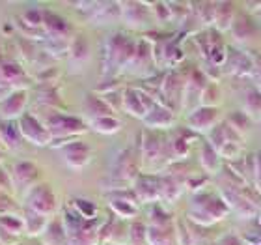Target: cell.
I'll return each instance as SVG.
<instances>
[{
  "mask_svg": "<svg viewBox=\"0 0 261 245\" xmlns=\"http://www.w3.org/2000/svg\"><path fill=\"white\" fill-rule=\"evenodd\" d=\"M24 208L39 213V215H50L56 210V196L47 184L34 185L24 196Z\"/></svg>",
  "mask_w": 261,
  "mask_h": 245,
  "instance_id": "1",
  "label": "cell"
},
{
  "mask_svg": "<svg viewBox=\"0 0 261 245\" xmlns=\"http://www.w3.org/2000/svg\"><path fill=\"white\" fill-rule=\"evenodd\" d=\"M17 122H19V129H21L22 139L30 141L32 144H36V146H45V144H49L50 139H53L50 131L47 129L32 113H24Z\"/></svg>",
  "mask_w": 261,
  "mask_h": 245,
  "instance_id": "2",
  "label": "cell"
},
{
  "mask_svg": "<svg viewBox=\"0 0 261 245\" xmlns=\"http://www.w3.org/2000/svg\"><path fill=\"white\" fill-rule=\"evenodd\" d=\"M47 129L50 131V135L62 137V135H75L81 131L86 129V124L76 118V116L69 115H50L47 118Z\"/></svg>",
  "mask_w": 261,
  "mask_h": 245,
  "instance_id": "3",
  "label": "cell"
},
{
  "mask_svg": "<svg viewBox=\"0 0 261 245\" xmlns=\"http://www.w3.org/2000/svg\"><path fill=\"white\" fill-rule=\"evenodd\" d=\"M28 101V90H15L0 101V118L2 120H19L24 115Z\"/></svg>",
  "mask_w": 261,
  "mask_h": 245,
  "instance_id": "4",
  "label": "cell"
},
{
  "mask_svg": "<svg viewBox=\"0 0 261 245\" xmlns=\"http://www.w3.org/2000/svg\"><path fill=\"white\" fill-rule=\"evenodd\" d=\"M62 158L65 159V163L73 167V169H82L84 165H88V161L92 159V150L88 144L81 141H73L67 142L60 148Z\"/></svg>",
  "mask_w": 261,
  "mask_h": 245,
  "instance_id": "5",
  "label": "cell"
},
{
  "mask_svg": "<svg viewBox=\"0 0 261 245\" xmlns=\"http://www.w3.org/2000/svg\"><path fill=\"white\" fill-rule=\"evenodd\" d=\"M11 180H13V185L15 189H27L34 184L36 176H38V169L34 161H17L11 169ZM32 189V187H30Z\"/></svg>",
  "mask_w": 261,
  "mask_h": 245,
  "instance_id": "6",
  "label": "cell"
},
{
  "mask_svg": "<svg viewBox=\"0 0 261 245\" xmlns=\"http://www.w3.org/2000/svg\"><path fill=\"white\" fill-rule=\"evenodd\" d=\"M0 73L6 81L10 82L13 90H27L24 86L30 84V79L27 77L24 70L13 60H2L0 62Z\"/></svg>",
  "mask_w": 261,
  "mask_h": 245,
  "instance_id": "7",
  "label": "cell"
},
{
  "mask_svg": "<svg viewBox=\"0 0 261 245\" xmlns=\"http://www.w3.org/2000/svg\"><path fill=\"white\" fill-rule=\"evenodd\" d=\"M22 135L17 120H2L0 118V142H4L10 150H17L21 146Z\"/></svg>",
  "mask_w": 261,
  "mask_h": 245,
  "instance_id": "8",
  "label": "cell"
},
{
  "mask_svg": "<svg viewBox=\"0 0 261 245\" xmlns=\"http://www.w3.org/2000/svg\"><path fill=\"white\" fill-rule=\"evenodd\" d=\"M161 195V182L155 180L153 176H138L136 182V196L142 201H155Z\"/></svg>",
  "mask_w": 261,
  "mask_h": 245,
  "instance_id": "9",
  "label": "cell"
},
{
  "mask_svg": "<svg viewBox=\"0 0 261 245\" xmlns=\"http://www.w3.org/2000/svg\"><path fill=\"white\" fill-rule=\"evenodd\" d=\"M22 221H24V232L28 236H38L43 230H47V217L32 212V210L24 208V217H22Z\"/></svg>",
  "mask_w": 261,
  "mask_h": 245,
  "instance_id": "10",
  "label": "cell"
},
{
  "mask_svg": "<svg viewBox=\"0 0 261 245\" xmlns=\"http://www.w3.org/2000/svg\"><path fill=\"white\" fill-rule=\"evenodd\" d=\"M123 107H125V110L129 113V115L133 116H146L147 110L146 107H144V103H142L140 99V92L138 90H127L125 96H123Z\"/></svg>",
  "mask_w": 261,
  "mask_h": 245,
  "instance_id": "11",
  "label": "cell"
},
{
  "mask_svg": "<svg viewBox=\"0 0 261 245\" xmlns=\"http://www.w3.org/2000/svg\"><path fill=\"white\" fill-rule=\"evenodd\" d=\"M92 127L103 135H114L121 129V122L114 116H103V118H97V120L92 122Z\"/></svg>",
  "mask_w": 261,
  "mask_h": 245,
  "instance_id": "12",
  "label": "cell"
},
{
  "mask_svg": "<svg viewBox=\"0 0 261 245\" xmlns=\"http://www.w3.org/2000/svg\"><path fill=\"white\" fill-rule=\"evenodd\" d=\"M43 25L47 27L49 32L56 34V36L67 34V23H65L60 15L53 13V11H43Z\"/></svg>",
  "mask_w": 261,
  "mask_h": 245,
  "instance_id": "13",
  "label": "cell"
},
{
  "mask_svg": "<svg viewBox=\"0 0 261 245\" xmlns=\"http://www.w3.org/2000/svg\"><path fill=\"white\" fill-rule=\"evenodd\" d=\"M146 124L151 127H166L172 124V115L163 107H155L146 115Z\"/></svg>",
  "mask_w": 261,
  "mask_h": 245,
  "instance_id": "14",
  "label": "cell"
},
{
  "mask_svg": "<svg viewBox=\"0 0 261 245\" xmlns=\"http://www.w3.org/2000/svg\"><path fill=\"white\" fill-rule=\"evenodd\" d=\"M86 107H88V113L97 120V118H103V116H110V107L107 101L103 99L95 98V96H88L86 98Z\"/></svg>",
  "mask_w": 261,
  "mask_h": 245,
  "instance_id": "15",
  "label": "cell"
},
{
  "mask_svg": "<svg viewBox=\"0 0 261 245\" xmlns=\"http://www.w3.org/2000/svg\"><path fill=\"white\" fill-rule=\"evenodd\" d=\"M88 55H90V47H88V41L84 38H76L75 43L71 45V62L75 64V62H86L88 60Z\"/></svg>",
  "mask_w": 261,
  "mask_h": 245,
  "instance_id": "16",
  "label": "cell"
},
{
  "mask_svg": "<svg viewBox=\"0 0 261 245\" xmlns=\"http://www.w3.org/2000/svg\"><path fill=\"white\" fill-rule=\"evenodd\" d=\"M0 227L11 234L19 236L24 230V221L17 215H0Z\"/></svg>",
  "mask_w": 261,
  "mask_h": 245,
  "instance_id": "17",
  "label": "cell"
},
{
  "mask_svg": "<svg viewBox=\"0 0 261 245\" xmlns=\"http://www.w3.org/2000/svg\"><path fill=\"white\" fill-rule=\"evenodd\" d=\"M75 212L81 215L82 219H92L95 213H97V208L95 204L90 201H84V198H79L75 201Z\"/></svg>",
  "mask_w": 261,
  "mask_h": 245,
  "instance_id": "18",
  "label": "cell"
},
{
  "mask_svg": "<svg viewBox=\"0 0 261 245\" xmlns=\"http://www.w3.org/2000/svg\"><path fill=\"white\" fill-rule=\"evenodd\" d=\"M17 210H19V206L13 202L11 195L0 191V215H15Z\"/></svg>",
  "mask_w": 261,
  "mask_h": 245,
  "instance_id": "19",
  "label": "cell"
},
{
  "mask_svg": "<svg viewBox=\"0 0 261 245\" xmlns=\"http://www.w3.org/2000/svg\"><path fill=\"white\" fill-rule=\"evenodd\" d=\"M112 208H114V212H118L120 215H123V217H133V215H136V208L133 202L112 201Z\"/></svg>",
  "mask_w": 261,
  "mask_h": 245,
  "instance_id": "20",
  "label": "cell"
},
{
  "mask_svg": "<svg viewBox=\"0 0 261 245\" xmlns=\"http://www.w3.org/2000/svg\"><path fill=\"white\" fill-rule=\"evenodd\" d=\"M22 23L28 25V27H39V25H43V11L27 10L22 13Z\"/></svg>",
  "mask_w": 261,
  "mask_h": 245,
  "instance_id": "21",
  "label": "cell"
},
{
  "mask_svg": "<svg viewBox=\"0 0 261 245\" xmlns=\"http://www.w3.org/2000/svg\"><path fill=\"white\" fill-rule=\"evenodd\" d=\"M0 191L8 193V195L15 193V185H13V180H11V174L4 167H0Z\"/></svg>",
  "mask_w": 261,
  "mask_h": 245,
  "instance_id": "22",
  "label": "cell"
},
{
  "mask_svg": "<svg viewBox=\"0 0 261 245\" xmlns=\"http://www.w3.org/2000/svg\"><path fill=\"white\" fill-rule=\"evenodd\" d=\"M39 103L41 105H58V96L53 86H45L39 90Z\"/></svg>",
  "mask_w": 261,
  "mask_h": 245,
  "instance_id": "23",
  "label": "cell"
},
{
  "mask_svg": "<svg viewBox=\"0 0 261 245\" xmlns=\"http://www.w3.org/2000/svg\"><path fill=\"white\" fill-rule=\"evenodd\" d=\"M130 238L135 243H142L144 240H147V232H146V227L140 223H135L130 227Z\"/></svg>",
  "mask_w": 261,
  "mask_h": 245,
  "instance_id": "24",
  "label": "cell"
}]
</instances>
